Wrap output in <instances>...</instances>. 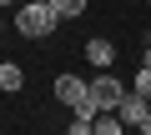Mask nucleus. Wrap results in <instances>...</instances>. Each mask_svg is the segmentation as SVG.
Here are the masks:
<instances>
[{"label": "nucleus", "mask_w": 151, "mask_h": 135, "mask_svg": "<svg viewBox=\"0 0 151 135\" xmlns=\"http://www.w3.org/2000/svg\"><path fill=\"white\" fill-rule=\"evenodd\" d=\"M136 135H151V115H146V120H141V125H136Z\"/></svg>", "instance_id": "nucleus-11"}, {"label": "nucleus", "mask_w": 151, "mask_h": 135, "mask_svg": "<svg viewBox=\"0 0 151 135\" xmlns=\"http://www.w3.org/2000/svg\"><path fill=\"white\" fill-rule=\"evenodd\" d=\"M55 100L70 105L76 120H96V115H101V105H96V95H91V80H81V75H55Z\"/></svg>", "instance_id": "nucleus-1"}, {"label": "nucleus", "mask_w": 151, "mask_h": 135, "mask_svg": "<svg viewBox=\"0 0 151 135\" xmlns=\"http://www.w3.org/2000/svg\"><path fill=\"white\" fill-rule=\"evenodd\" d=\"M55 25H60V15L50 10V0H25V5H15V30L25 40H45Z\"/></svg>", "instance_id": "nucleus-2"}, {"label": "nucleus", "mask_w": 151, "mask_h": 135, "mask_svg": "<svg viewBox=\"0 0 151 135\" xmlns=\"http://www.w3.org/2000/svg\"><path fill=\"white\" fill-rule=\"evenodd\" d=\"M65 135H91V120H70V130Z\"/></svg>", "instance_id": "nucleus-10"}, {"label": "nucleus", "mask_w": 151, "mask_h": 135, "mask_svg": "<svg viewBox=\"0 0 151 135\" xmlns=\"http://www.w3.org/2000/svg\"><path fill=\"white\" fill-rule=\"evenodd\" d=\"M141 65H151V40H146V55H141Z\"/></svg>", "instance_id": "nucleus-12"}, {"label": "nucleus", "mask_w": 151, "mask_h": 135, "mask_svg": "<svg viewBox=\"0 0 151 135\" xmlns=\"http://www.w3.org/2000/svg\"><path fill=\"white\" fill-rule=\"evenodd\" d=\"M20 85H25L20 65H10V60H5V65H0V90H20Z\"/></svg>", "instance_id": "nucleus-8"}, {"label": "nucleus", "mask_w": 151, "mask_h": 135, "mask_svg": "<svg viewBox=\"0 0 151 135\" xmlns=\"http://www.w3.org/2000/svg\"><path fill=\"white\" fill-rule=\"evenodd\" d=\"M0 30H5V25H0Z\"/></svg>", "instance_id": "nucleus-14"}, {"label": "nucleus", "mask_w": 151, "mask_h": 135, "mask_svg": "<svg viewBox=\"0 0 151 135\" xmlns=\"http://www.w3.org/2000/svg\"><path fill=\"white\" fill-rule=\"evenodd\" d=\"M116 115H121V125H126V130H136V125L151 115V100H146V95H136V90H126V95H121V105H116Z\"/></svg>", "instance_id": "nucleus-3"}, {"label": "nucleus", "mask_w": 151, "mask_h": 135, "mask_svg": "<svg viewBox=\"0 0 151 135\" xmlns=\"http://www.w3.org/2000/svg\"><path fill=\"white\" fill-rule=\"evenodd\" d=\"M91 135H126V125H121L116 110H101V115L91 120Z\"/></svg>", "instance_id": "nucleus-6"}, {"label": "nucleus", "mask_w": 151, "mask_h": 135, "mask_svg": "<svg viewBox=\"0 0 151 135\" xmlns=\"http://www.w3.org/2000/svg\"><path fill=\"white\" fill-rule=\"evenodd\" d=\"M91 95H96V105H101V110H116L126 90H121V80L106 70V75H96V80H91Z\"/></svg>", "instance_id": "nucleus-4"}, {"label": "nucleus", "mask_w": 151, "mask_h": 135, "mask_svg": "<svg viewBox=\"0 0 151 135\" xmlns=\"http://www.w3.org/2000/svg\"><path fill=\"white\" fill-rule=\"evenodd\" d=\"M0 5H20V0H0Z\"/></svg>", "instance_id": "nucleus-13"}, {"label": "nucleus", "mask_w": 151, "mask_h": 135, "mask_svg": "<svg viewBox=\"0 0 151 135\" xmlns=\"http://www.w3.org/2000/svg\"><path fill=\"white\" fill-rule=\"evenodd\" d=\"M86 60L96 65V70H111V65H116V45L96 35V40H86Z\"/></svg>", "instance_id": "nucleus-5"}, {"label": "nucleus", "mask_w": 151, "mask_h": 135, "mask_svg": "<svg viewBox=\"0 0 151 135\" xmlns=\"http://www.w3.org/2000/svg\"><path fill=\"white\" fill-rule=\"evenodd\" d=\"M131 90H136V95H146V100H151V65H141V70H136V85H131Z\"/></svg>", "instance_id": "nucleus-9"}, {"label": "nucleus", "mask_w": 151, "mask_h": 135, "mask_svg": "<svg viewBox=\"0 0 151 135\" xmlns=\"http://www.w3.org/2000/svg\"><path fill=\"white\" fill-rule=\"evenodd\" d=\"M50 10H55L60 20H81V15H86V0H50Z\"/></svg>", "instance_id": "nucleus-7"}]
</instances>
